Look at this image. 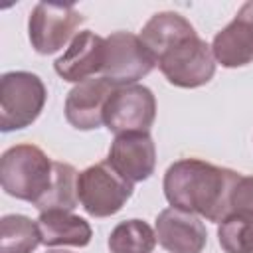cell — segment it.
Masks as SVG:
<instances>
[{
  "label": "cell",
  "mask_w": 253,
  "mask_h": 253,
  "mask_svg": "<svg viewBox=\"0 0 253 253\" xmlns=\"http://www.w3.org/2000/svg\"><path fill=\"white\" fill-rule=\"evenodd\" d=\"M36 223L42 235V243L47 247H55V245L85 247L93 237L89 221L67 210L40 211Z\"/></svg>",
  "instance_id": "obj_14"
},
{
  "label": "cell",
  "mask_w": 253,
  "mask_h": 253,
  "mask_svg": "<svg viewBox=\"0 0 253 253\" xmlns=\"http://www.w3.org/2000/svg\"><path fill=\"white\" fill-rule=\"evenodd\" d=\"M47 91L30 71H8L0 77V130L12 132L30 126L43 111Z\"/></svg>",
  "instance_id": "obj_4"
},
{
  "label": "cell",
  "mask_w": 253,
  "mask_h": 253,
  "mask_svg": "<svg viewBox=\"0 0 253 253\" xmlns=\"http://www.w3.org/2000/svg\"><path fill=\"white\" fill-rule=\"evenodd\" d=\"M107 162L128 182L148 180L156 166V146L148 132H123L111 142Z\"/></svg>",
  "instance_id": "obj_9"
},
{
  "label": "cell",
  "mask_w": 253,
  "mask_h": 253,
  "mask_svg": "<svg viewBox=\"0 0 253 253\" xmlns=\"http://www.w3.org/2000/svg\"><path fill=\"white\" fill-rule=\"evenodd\" d=\"M156 231L142 219H125L115 225L109 235L111 253H152Z\"/></svg>",
  "instance_id": "obj_18"
},
{
  "label": "cell",
  "mask_w": 253,
  "mask_h": 253,
  "mask_svg": "<svg viewBox=\"0 0 253 253\" xmlns=\"http://www.w3.org/2000/svg\"><path fill=\"white\" fill-rule=\"evenodd\" d=\"M211 51L215 61L227 69L253 61V0L245 2L235 18L213 36Z\"/></svg>",
  "instance_id": "obj_12"
},
{
  "label": "cell",
  "mask_w": 253,
  "mask_h": 253,
  "mask_svg": "<svg viewBox=\"0 0 253 253\" xmlns=\"http://www.w3.org/2000/svg\"><path fill=\"white\" fill-rule=\"evenodd\" d=\"M119 85L105 77L77 83L65 97V119L77 130H93L103 125L105 105Z\"/></svg>",
  "instance_id": "obj_11"
},
{
  "label": "cell",
  "mask_w": 253,
  "mask_h": 253,
  "mask_svg": "<svg viewBox=\"0 0 253 253\" xmlns=\"http://www.w3.org/2000/svg\"><path fill=\"white\" fill-rule=\"evenodd\" d=\"M233 211H253V176H241L231 194Z\"/></svg>",
  "instance_id": "obj_20"
},
{
  "label": "cell",
  "mask_w": 253,
  "mask_h": 253,
  "mask_svg": "<svg viewBox=\"0 0 253 253\" xmlns=\"http://www.w3.org/2000/svg\"><path fill=\"white\" fill-rule=\"evenodd\" d=\"M83 22L85 16L73 6L40 2L30 12L28 20L30 43L42 55L55 53L75 38L73 34Z\"/></svg>",
  "instance_id": "obj_8"
},
{
  "label": "cell",
  "mask_w": 253,
  "mask_h": 253,
  "mask_svg": "<svg viewBox=\"0 0 253 253\" xmlns=\"http://www.w3.org/2000/svg\"><path fill=\"white\" fill-rule=\"evenodd\" d=\"M156 67V59L136 34L113 32L105 38L103 77L115 85H134Z\"/></svg>",
  "instance_id": "obj_7"
},
{
  "label": "cell",
  "mask_w": 253,
  "mask_h": 253,
  "mask_svg": "<svg viewBox=\"0 0 253 253\" xmlns=\"http://www.w3.org/2000/svg\"><path fill=\"white\" fill-rule=\"evenodd\" d=\"M53 180V160L36 144L24 142L4 150L0 158L2 190L34 206L43 198Z\"/></svg>",
  "instance_id": "obj_2"
},
{
  "label": "cell",
  "mask_w": 253,
  "mask_h": 253,
  "mask_svg": "<svg viewBox=\"0 0 253 253\" xmlns=\"http://www.w3.org/2000/svg\"><path fill=\"white\" fill-rule=\"evenodd\" d=\"M40 243L38 223L28 215L8 213L0 219V253H32Z\"/></svg>",
  "instance_id": "obj_16"
},
{
  "label": "cell",
  "mask_w": 253,
  "mask_h": 253,
  "mask_svg": "<svg viewBox=\"0 0 253 253\" xmlns=\"http://www.w3.org/2000/svg\"><path fill=\"white\" fill-rule=\"evenodd\" d=\"M77 170L67 162H53V180L43 198L36 204L40 211L75 210L77 208Z\"/></svg>",
  "instance_id": "obj_17"
},
{
  "label": "cell",
  "mask_w": 253,
  "mask_h": 253,
  "mask_svg": "<svg viewBox=\"0 0 253 253\" xmlns=\"http://www.w3.org/2000/svg\"><path fill=\"white\" fill-rule=\"evenodd\" d=\"M194 26L178 12H158L154 14L140 30L138 38L142 40V43L150 49V53L156 55L168 47L172 42L188 36V34H194Z\"/></svg>",
  "instance_id": "obj_15"
},
{
  "label": "cell",
  "mask_w": 253,
  "mask_h": 253,
  "mask_svg": "<svg viewBox=\"0 0 253 253\" xmlns=\"http://www.w3.org/2000/svg\"><path fill=\"white\" fill-rule=\"evenodd\" d=\"M156 119L154 93L144 85H119L105 105L103 125L115 132H148Z\"/></svg>",
  "instance_id": "obj_6"
},
{
  "label": "cell",
  "mask_w": 253,
  "mask_h": 253,
  "mask_svg": "<svg viewBox=\"0 0 253 253\" xmlns=\"http://www.w3.org/2000/svg\"><path fill=\"white\" fill-rule=\"evenodd\" d=\"M239 180L241 174L231 168L182 158L168 166L162 188L170 206L219 223L233 211L231 194Z\"/></svg>",
  "instance_id": "obj_1"
},
{
  "label": "cell",
  "mask_w": 253,
  "mask_h": 253,
  "mask_svg": "<svg viewBox=\"0 0 253 253\" xmlns=\"http://www.w3.org/2000/svg\"><path fill=\"white\" fill-rule=\"evenodd\" d=\"M132 190V182L125 180L107 160L85 168L77 176L79 204L93 217H109L121 211Z\"/></svg>",
  "instance_id": "obj_5"
},
{
  "label": "cell",
  "mask_w": 253,
  "mask_h": 253,
  "mask_svg": "<svg viewBox=\"0 0 253 253\" xmlns=\"http://www.w3.org/2000/svg\"><path fill=\"white\" fill-rule=\"evenodd\" d=\"M105 65V38L83 30L75 34L69 47L53 63L55 73L69 83H81L91 75L101 73Z\"/></svg>",
  "instance_id": "obj_13"
},
{
  "label": "cell",
  "mask_w": 253,
  "mask_h": 253,
  "mask_svg": "<svg viewBox=\"0 0 253 253\" xmlns=\"http://www.w3.org/2000/svg\"><path fill=\"white\" fill-rule=\"evenodd\" d=\"M156 239L168 253H202L208 231L202 219L180 208H166L156 215Z\"/></svg>",
  "instance_id": "obj_10"
},
{
  "label": "cell",
  "mask_w": 253,
  "mask_h": 253,
  "mask_svg": "<svg viewBox=\"0 0 253 253\" xmlns=\"http://www.w3.org/2000/svg\"><path fill=\"white\" fill-rule=\"evenodd\" d=\"M217 239L225 253H253V211H231L219 221Z\"/></svg>",
  "instance_id": "obj_19"
},
{
  "label": "cell",
  "mask_w": 253,
  "mask_h": 253,
  "mask_svg": "<svg viewBox=\"0 0 253 253\" xmlns=\"http://www.w3.org/2000/svg\"><path fill=\"white\" fill-rule=\"evenodd\" d=\"M156 65L170 85L182 89L202 87L215 75V57L211 45L196 32L164 47L156 55Z\"/></svg>",
  "instance_id": "obj_3"
}]
</instances>
